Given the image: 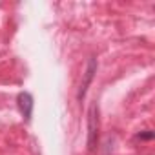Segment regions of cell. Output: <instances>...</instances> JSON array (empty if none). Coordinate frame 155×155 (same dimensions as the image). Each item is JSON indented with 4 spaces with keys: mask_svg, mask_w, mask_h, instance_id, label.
<instances>
[{
    "mask_svg": "<svg viewBox=\"0 0 155 155\" xmlns=\"http://www.w3.org/2000/svg\"><path fill=\"white\" fill-rule=\"evenodd\" d=\"M97 142H99V110L97 104H91L88 111V150L95 151Z\"/></svg>",
    "mask_w": 155,
    "mask_h": 155,
    "instance_id": "1",
    "label": "cell"
},
{
    "mask_svg": "<svg viewBox=\"0 0 155 155\" xmlns=\"http://www.w3.org/2000/svg\"><path fill=\"white\" fill-rule=\"evenodd\" d=\"M95 73H97V60L91 57V58L88 60V68H86V71H84V81H82V84H81L79 95H77V97H79V101L84 99V95H86V91H88V88H90V84H91V81H93Z\"/></svg>",
    "mask_w": 155,
    "mask_h": 155,
    "instance_id": "2",
    "label": "cell"
},
{
    "mask_svg": "<svg viewBox=\"0 0 155 155\" xmlns=\"http://www.w3.org/2000/svg\"><path fill=\"white\" fill-rule=\"evenodd\" d=\"M17 102H18V110H20L22 117H24L26 120H29V119H31V113H33V97H31V93L22 91V93L18 95Z\"/></svg>",
    "mask_w": 155,
    "mask_h": 155,
    "instance_id": "3",
    "label": "cell"
},
{
    "mask_svg": "<svg viewBox=\"0 0 155 155\" xmlns=\"http://www.w3.org/2000/svg\"><path fill=\"white\" fill-rule=\"evenodd\" d=\"M137 139H140V140H151L153 139V131L151 130H144V131H140L137 135Z\"/></svg>",
    "mask_w": 155,
    "mask_h": 155,
    "instance_id": "4",
    "label": "cell"
}]
</instances>
